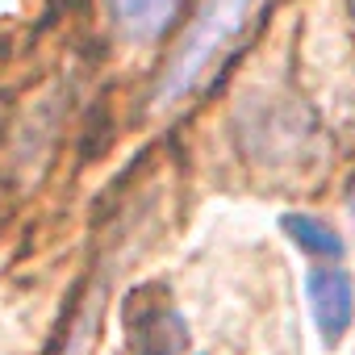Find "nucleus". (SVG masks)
<instances>
[{"label": "nucleus", "mask_w": 355, "mask_h": 355, "mask_svg": "<svg viewBox=\"0 0 355 355\" xmlns=\"http://www.w3.org/2000/svg\"><path fill=\"white\" fill-rule=\"evenodd\" d=\"M263 0H205V9L197 13L193 30L184 34V42L175 46L159 88H155V105L167 109V105H180L222 59L226 51L247 34L255 9Z\"/></svg>", "instance_id": "1"}, {"label": "nucleus", "mask_w": 355, "mask_h": 355, "mask_svg": "<svg viewBox=\"0 0 355 355\" xmlns=\"http://www.w3.org/2000/svg\"><path fill=\"white\" fill-rule=\"evenodd\" d=\"M125 330L134 355H180L189 347V330L175 313V305L155 288H138L125 305Z\"/></svg>", "instance_id": "2"}, {"label": "nucleus", "mask_w": 355, "mask_h": 355, "mask_svg": "<svg viewBox=\"0 0 355 355\" xmlns=\"http://www.w3.org/2000/svg\"><path fill=\"white\" fill-rule=\"evenodd\" d=\"M305 301L313 313V326L326 347H338L343 334L355 322V284L347 268L338 263H309L305 268Z\"/></svg>", "instance_id": "3"}, {"label": "nucleus", "mask_w": 355, "mask_h": 355, "mask_svg": "<svg viewBox=\"0 0 355 355\" xmlns=\"http://www.w3.org/2000/svg\"><path fill=\"white\" fill-rule=\"evenodd\" d=\"M105 9L125 42H155L171 26L180 0H105Z\"/></svg>", "instance_id": "4"}, {"label": "nucleus", "mask_w": 355, "mask_h": 355, "mask_svg": "<svg viewBox=\"0 0 355 355\" xmlns=\"http://www.w3.org/2000/svg\"><path fill=\"white\" fill-rule=\"evenodd\" d=\"M280 230L293 239V247L301 251V255H309L313 263H334L338 255H343V239L326 226V222H318V218H309V214H284L280 218Z\"/></svg>", "instance_id": "5"}, {"label": "nucleus", "mask_w": 355, "mask_h": 355, "mask_svg": "<svg viewBox=\"0 0 355 355\" xmlns=\"http://www.w3.org/2000/svg\"><path fill=\"white\" fill-rule=\"evenodd\" d=\"M351 218H355V193H351Z\"/></svg>", "instance_id": "6"}, {"label": "nucleus", "mask_w": 355, "mask_h": 355, "mask_svg": "<svg viewBox=\"0 0 355 355\" xmlns=\"http://www.w3.org/2000/svg\"><path fill=\"white\" fill-rule=\"evenodd\" d=\"M347 5H351V13H355V0H347Z\"/></svg>", "instance_id": "7"}]
</instances>
